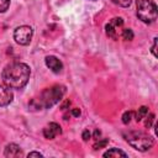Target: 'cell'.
<instances>
[{
	"mask_svg": "<svg viewBox=\"0 0 158 158\" xmlns=\"http://www.w3.org/2000/svg\"><path fill=\"white\" fill-rule=\"evenodd\" d=\"M30 67L21 62H14L7 64L1 73L2 83L10 89H22L30 79Z\"/></svg>",
	"mask_w": 158,
	"mask_h": 158,
	"instance_id": "cell-1",
	"label": "cell"
},
{
	"mask_svg": "<svg viewBox=\"0 0 158 158\" xmlns=\"http://www.w3.org/2000/svg\"><path fill=\"white\" fill-rule=\"evenodd\" d=\"M65 94V86L64 85H53L51 88L44 89L38 98L32 99L28 102L30 109L32 110H42V109H49L58 104L62 98Z\"/></svg>",
	"mask_w": 158,
	"mask_h": 158,
	"instance_id": "cell-2",
	"label": "cell"
},
{
	"mask_svg": "<svg viewBox=\"0 0 158 158\" xmlns=\"http://www.w3.org/2000/svg\"><path fill=\"white\" fill-rule=\"evenodd\" d=\"M122 136L131 147H133L135 149L141 151V152H146V151L151 149L153 146V138L151 136H148L147 133L141 132V131L123 132Z\"/></svg>",
	"mask_w": 158,
	"mask_h": 158,
	"instance_id": "cell-3",
	"label": "cell"
},
{
	"mask_svg": "<svg viewBox=\"0 0 158 158\" xmlns=\"http://www.w3.org/2000/svg\"><path fill=\"white\" fill-rule=\"evenodd\" d=\"M137 17L144 23H152L157 20L158 10L153 0H137Z\"/></svg>",
	"mask_w": 158,
	"mask_h": 158,
	"instance_id": "cell-4",
	"label": "cell"
},
{
	"mask_svg": "<svg viewBox=\"0 0 158 158\" xmlns=\"http://www.w3.org/2000/svg\"><path fill=\"white\" fill-rule=\"evenodd\" d=\"M32 36H33V30L31 26H27V25L19 26L14 31V40L17 44H21V46L30 44Z\"/></svg>",
	"mask_w": 158,
	"mask_h": 158,
	"instance_id": "cell-5",
	"label": "cell"
},
{
	"mask_svg": "<svg viewBox=\"0 0 158 158\" xmlns=\"http://www.w3.org/2000/svg\"><path fill=\"white\" fill-rule=\"evenodd\" d=\"M122 26H123V19L122 17H114L105 25V32L110 38L118 40Z\"/></svg>",
	"mask_w": 158,
	"mask_h": 158,
	"instance_id": "cell-6",
	"label": "cell"
},
{
	"mask_svg": "<svg viewBox=\"0 0 158 158\" xmlns=\"http://www.w3.org/2000/svg\"><path fill=\"white\" fill-rule=\"evenodd\" d=\"M12 99L14 94L10 90V88L5 84H0V106H7L9 104H11Z\"/></svg>",
	"mask_w": 158,
	"mask_h": 158,
	"instance_id": "cell-7",
	"label": "cell"
},
{
	"mask_svg": "<svg viewBox=\"0 0 158 158\" xmlns=\"http://www.w3.org/2000/svg\"><path fill=\"white\" fill-rule=\"evenodd\" d=\"M44 63H46V65H47L53 73H56V74L60 73L62 69H63V63H62L56 56H47V57L44 58Z\"/></svg>",
	"mask_w": 158,
	"mask_h": 158,
	"instance_id": "cell-8",
	"label": "cell"
},
{
	"mask_svg": "<svg viewBox=\"0 0 158 158\" xmlns=\"http://www.w3.org/2000/svg\"><path fill=\"white\" fill-rule=\"evenodd\" d=\"M62 133V128L58 123L56 122H51L49 125H47L44 128H43V136L44 138L47 139H53L56 136L60 135Z\"/></svg>",
	"mask_w": 158,
	"mask_h": 158,
	"instance_id": "cell-9",
	"label": "cell"
},
{
	"mask_svg": "<svg viewBox=\"0 0 158 158\" xmlns=\"http://www.w3.org/2000/svg\"><path fill=\"white\" fill-rule=\"evenodd\" d=\"M4 156L5 157H9V158H17V157H22L23 156V152L21 149L20 146L15 144V143H10L5 147V151H4Z\"/></svg>",
	"mask_w": 158,
	"mask_h": 158,
	"instance_id": "cell-10",
	"label": "cell"
},
{
	"mask_svg": "<svg viewBox=\"0 0 158 158\" xmlns=\"http://www.w3.org/2000/svg\"><path fill=\"white\" fill-rule=\"evenodd\" d=\"M104 157H106V158L107 157L109 158H114V157L118 158V157H127V154L123 151L118 149V148H111V149H109V151H106L104 153Z\"/></svg>",
	"mask_w": 158,
	"mask_h": 158,
	"instance_id": "cell-11",
	"label": "cell"
},
{
	"mask_svg": "<svg viewBox=\"0 0 158 158\" xmlns=\"http://www.w3.org/2000/svg\"><path fill=\"white\" fill-rule=\"evenodd\" d=\"M147 114H148V107H147V106H141V107H138V110H137L136 114H133V115H135L136 121L139 122V121H142V120L146 117Z\"/></svg>",
	"mask_w": 158,
	"mask_h": 158,
	"instance_id": "cell-12",
	"label": "cell"
},
{
	"mask_svg": "<svg viewBox=\"0 0 158 158\" xmlns=\"http://www.w3.org/2000/svg\"><path fill=\"white\" fill-rule=\"evenodd\" d=\"M120 36H121L125 41H132V40H133V37H135L133 31H132L131 28H122V30H121Z\"/></svg>",
	"mask_w": 158,
	"mask_h": 158,
	"instance_id": "cell-13",
	"label": "cell"
},
{
	"mask_svg": "<svg viewBox=\"0 0 158 158\" xmlns=\"http://www.w3.org/2000/svg\"><path fill=\"white\" fill-rule=\"evenodd\" d=\"M107 144H109V138H99L93 144V148L94 149H100V148H105Z\"/></svg>",
	"mask_w": 158,
	"mask_h": 158,
	"instance_id": "cell-14",
	"label": "cell"
},
{
	"mask_svg": "<svg viewBox=\"0 0 158 158\" xmlns=\"http://www.w3.org/2000/svg\"><path fill=\"white\" fill-rule=\"evenodd\" d=\"M121 118H122V122L125 125H128L131 122V120L133 118V111H125Z\"/></svg>",
	"mask_w": 158,
	"mask_h": 158,
	"instance_id": "cell-15",
	"label": "cell"
},
{
	"mask_svg": "<svg viewBox=\"0 0 158 158\" xmlns=\"http://www.w3.org/2000/svg\"><path fill=\"white\" fill-rule=\"evenodd\" d=\"M153 122H154V114H149V115L147 114L146 115V121H144V127L146 128H151Z\"/></svg>",
	"mask_w": 158,
	"mask_h": 158,
	"instance_id": "cell-16",
	"label": "cell"
},
{
	"mask_svg": "<svg viewBox=\"0 0 158 158\" xmlns=\"http://www.w3.org/2000/svg\"><path fill=\"white\" fill-rule=\"evenodd\" d=\"M111 1L114 4L121 6V7H128L131 5V2H132V0H111Z\"/></svg>",
	"mask_w": 158,
	"mask_h": 158,
	"instance_id": "cell-17",
	"label": "cell"
},
{
	"mask_svg": "<svg viewBox=\"0 0 158 158\" xmlns=\"http://www.w3.org/2000/svg\"><path fill=\"white\" fill-rule=\"evenodd\" d=\"M10 6V0H0V12H5Z\"/></svg>",
	"mask_w": 158,
	"mask_h": 158,
	"instance_id": "cell-18",
	"label": "cell"
},
{
	"mask_svg": "<svg viewBox=\"0 0 158 158\" xmlns=\"http://www.w3.org/2000/svg\"><path fill=\"white\" fill-rule=\"evenodd\" d=\"M90 137H91V133H90V131H89V130H84V131H83V133H81V138H83V141L88 142Z\"/></svg>",
	"mask_w": 158,
	"mask_h": 158,
	"instance_id": "cell-19",
	"label": "cell"
},
{
	"mask_svg": "<svg viewBox=\"0 0 158 158\" xmlns=\"http://www.w3.org/2000/svg\"><path fill=\"white\" fill-rule=\"evenodd\" d=\"M157 40H158L157 37L153 38V44H152V49H151V52L154 57H157Z\"/></svg>",
	"mask_w": 158,
	"mask_h": 158,
	"instance_id": "cell-20",
	"label": "cell"
},
{
	"mask_svg": "<svg viewBox=\"0 0 158 158\" xmlns=\"http://www.w3.org/2000/svg\"><path fill=\"white\" fill-rule=\"evenodd\" d=\"M70 114H72V116H74V117H79V116H80V110H79L78 107H74V109H72Z\"/></svg>",
	"mask_w": 158,
	"mask_h": 158,
	"instance_id": "cell-21",
	"label": "cell"
},
{
	"mask_svg": "<svg viewBox=\"0 0 158 158\" xmlns=\"http://www.w3.org/2000/svg\"><path fill=\"white\" fill-rule=\"evenodd\" d=\"M27 157H28V158H31V157H38V158H41V157H43V156H42V153H40V152H30V153L27 154Z\"/></svg>",
	"mask_w": 158,
	"mask_h": 158,
	"instance_id": "cell-22",
	"label": "cell"
},
{
	"mask_svg": "<svg viewBox=\"0 0 158 158\" xmlns=\"http://www.w3.org/2000/svg\"><path fill=\"white\" fill-rule=\"evenodd\" d=\"M69 106H70V100H65V101L60 105V109H62V110H67Z\"/></svg>",
	"mask_w": 158,
	"mask_h": 158,
	"instance_id": "cell-23",
	"label": "cell"
},
{
	"mask_svg": "<svg viewBox=\"0 0 158 158\" xmlns=\"http://www.w3.org/2000/svg\"><path fill=\"white\" fill-rule=\"evenodd\" d=\"M93 136H94V138H95V139H99V137L101 136V132H100L99 130H95V131H94V133H93Z\"/></svg>",
	"mask_w": 158,
	"mask_h": 158,
	"instance_id": "cell-24",
	"label": "cell"
}]
</instances>
